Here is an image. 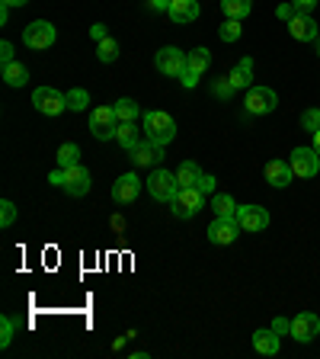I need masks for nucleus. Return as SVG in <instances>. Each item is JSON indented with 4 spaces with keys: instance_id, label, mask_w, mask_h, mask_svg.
<instances>
[{
    "instance_id": "nucleus-39",
    "label": "nucleus",
    "mask_w": 320,
    "mask_h": 359,
    "mask_svg": "<svg viewBox=\"0 0 320 359\" xmlns=\"http://www.w3.org/2000/svg\"><path fill=\"white\" fill-rule=\"evenodd\" d=\"M295 13H298V10L291 7V4H282V7L276 10V16H279V20H285V22H288V20H291V16H295Z\"/></svg>"
},
{
    "instance_id": "nucleus-17",
    "label": "nucleus",
    "mask_w": 320,
    "mask_h": 359,
    "mask_svg": "<svg viewBox=\"0 0 320 359\" xmlns=\"http://www.w3.org/2000/svg\"><path fill=\"white\" fill-rule=\"evenodd\" d=\"M164 161V148L154 142H138L132 148V164L134 167H151V164H160Z\"/></svg>"
},
{
    "instance_id": "nucleus-36",
    "label": "nucleus",
    "mask_w": 320,
    "mask_h": 359,
    "mask_svg": "<svg viewBox=\"0 0 320 359\" xmlns=\"http://www.w3.org/2000/svg\"><path fill=\"white\" fill-rule=\"evenodd\" d=\"M317 4H320V0H291V7L298 10V13H311Z\"/></svg>"
},
{
    "instance_id": "nucleus-4",
    "label": "nucleus",
    "mask_w": 320,
    "mask_h": 359,
    "mask_svg": "<svg viewBox=\"0 0 320 359\" xmlns=\"http://www.w3.org/2000/svg\"><path fill=\"white\" fill-rule=\"evenodd\" d=\"M211 65V52L209 48H193V52H186V67H183V74H179V81H183V87H195L199 83V77L209 71Z\"/></svg>"
},
{
    "instance_id": "nucleus-37",
    "label": "nucleus",
    "mask_w": 320,
    "mask_h": 359,
    "mask_svg": "<svg viewBox=\"0 0 320 359\" xmlns=\"http://www.w3.org/2000/svg\"><path fill=\"white\" fill-rule=\"evenodd\" d=\"M272 330H276L279 337H282V334H291V321H285V318H276V321H272Z\"/></svg>"
},
{
    "instance_id": "nucleus-43",
    "label": "nucleus",
    "mask_w": 320,
    "mask_h": 359,
    "mask_svg": "<svg viewBox=\"0 0 320 359\" xmlns=\"http://www.w3.org/2000/svg\"><path fill=\"white\" fill-rule=\"evenodd\" d=\"M151 10H170V0H151Z\"/></svg>"
},
{
    "instance_id": "nucleus-28",
    "label": "nucleus",
    "mask_w": 320,
    "mask_h": 359,
    "mask_svg": "<svg viewBox=\"0 0 320 359\" xmlns=\"http://www.w3.org/2000/svg\"><path fill=\"white\" fill-rule=\"evenodd\" d=\"M112 109H116L119 122H134V119H138V103H134V100H128V97H122L119 103L112 106Z\"/></svg>"
},
{
    "instance_id": "nucleus-19",
    "label": "nucleus",
    "mask_w": 320,
    "mask_h": 359,
    "mask_svg": "<svg viewBox=\"0 0 320 359\" xmlns=\"http://www.w3.org/2000/svg\"><path fill=\"white\" fill-rule=\"evenodd\" d=\"M295 180V170H291V164H285V161H269L266 164V183L276 189H285Z\"/></svg>"
},
{
    "instance_id": "nucleus-20",
    "label": "nucleus",
    "mask_w": 320,
    "mask_h": 359,
    "mask_svg": "<svg viewBox=\"0 0 320 359\" xmlns=\"http://www.w3.org/2000/svg\"><path fill=\"white\" fill-rule=\"evenodd\" d=\"M279 346H282V340H279V334L272 327H269V330L263 327V330H256V334H253V350L263 353V356H276Z\"/></svg>"
},
{
    "instance_id": "nucleus-38",
    "label": "nucleus",
    "mask_w": 320,
    "mask_h": 359,
    "mask_svg": "<svg viewBox=\"0 0 320 359\" xmlns=\"http://www.w3.org/2000/svg\"><path fill=\"white\" fill-rule=\"evenodd\" d=\"M199 189H202V193H211V189H215V177H211V173H202Z\"/></svg>"
},
{
    "instance_id": "nucleus-24",
    "label": "nucleus",
    "mask_w": 320,
    "mask_h": 359,
    "mask_svg": "<svg viewBox=\"0 0 320 359\" xmlns=\"http://www.w3.org/2000/svg\"><path fill=\"white\" fill-rule=\"evenodd\" d=\"M138 132H141V128L134 126V122H119V132H116V142H119L125 151H132L134 144H138Z\"/></svg>"
},
{
    "instance_id": "nucleus-25",
    "label": "nucleus",
    "mask_w": 320,
    "mask_h": 359,
    "mask_svg": "<svg viewBox=\"0 0 320 359\" xmlns=\"http://www.w3.org/2000/svg\"><path fill=\"white\" fill-rule=\"evenodd\" d=\"M4 81L10 83V87H22V83L29 81V71H26V65H20V61H13V65L4 67Z\"/></svg>"
},
{
    "instance_id": "nucleus-41",
    "label": "nucleus",
    "mask_w": 320,
    "mask_h": 359,
    "mask_svg": "<svg viewBox=\"0 0 320 359\" xmlns=\"http://www.w3.org/2000/svg\"><path fill=\"white\" fill-rule=\"evenodd\" d=\"M48 183H52V187H64V170H61V167L58 170H52L48 173Z\"/></svg>"
},
{
    "instance_id": "nucleus-3",
    "label": "nucleus",
    "mask_w": 320,
    "mask_h": 359,
    "mask_svg": "<svg viewBox=\"0 0 320 359\" xmlns=\"http://www.w3.org/2000/svg\"><path fill=\"white\" fill-rule=\"evenodd\" d=\"M170 209L176 218H193L205 209V193L199 187H189V189H179L176 199L170 202Z\"/></svg>"
},
{
    "instance_id": "nucleus-15",
    "label": "nucleus",
    "mask_w": 320,
    "mask_h": 359,
    "mask_svg": "<svg viewBox=\"0 0 320 359\" xmlns=\"http://www.w3.org/2000/svg\"><path fill=\"white\" fill-rule=\"evenodd\" d=\"M64 189L67 196H74V199H81V196H87L90 193V170L87 167H81V164H74V167H67L64 170Z\"/></svg>"
},
{
    "instance_id": "nucleus-26",
    "label": "nucleus",
    "mask_w": 320,
    "mask_h": 359,
    "mask_svg": "<svg viewBox=\"0 0 320 359\" xmlns=\"http://www.w3.org/2000/svg\"><path fill=\"white\" fill-rule=\"evenodd\" d=\"M74 164H81V148H77L74 142L61 144L58 148V167L61 170H67V167H74Z\"/></svg>"
},
{
    "instance_id": "nucleus-13",
    "label": "nucleus",
    "mask_w": 320,
    "mask_h": 359,
    "mask_svg": "<svg viewBox=\"0 0 320 359\" xmlns=\"http://www.w3.org/2000/svg\"><path fill=\"white\" fill-rule=\"evenodd\" d=\"M288 32H291V39H298V42H317L320 39V26L311 13H295L291 16Z\"/></svg>"
},
{
    "instance_id": "nucleus-23",
    "label": "nucleus",
    "mask_w": 320,
    "mask_h": 359,
    "mask_svg": "<svg viewBox=\"0 0 320 359\" xmlns=\"http://www.w3.org/2000/svg\"><path fill=\"white\" fill-rule=\"evenodd\" d=\"M221 10L228 20H244L253 10V0H221Z\"/></svg>"
},
{
    "instance_id": "nucleus-1",
    "label": "nucleus",
    "mask_w": 320,
    "mask_h": 359,
    "mask_svg": "<svg viewBox=\"0 0 320 359\" xmlns=\"http://www.w3.org/2000/svg\"><path fill=\"white\" fill-rule=\"evenodd\" d=\"M141 132L148 135V142H154V144H160V148H167V144L176 138V122H173L170 112L151 109V112H144Z\"/></svg>"
},
{
    "instance_id": "nucleus-44",
    "label": "nucleus",
    "mask_w": 320,
    "mask_h": 359,
    "mask_svg": "<svg viewBox=\"0 0 320 359\" xmlns=\"http://www.w3.org/2000/svg\"><path fill=\"white\" fill-rule=\"evenodd\" d=\"M0 4H4V7H26L29 0H0Z\"/></svg>"
},
{
    "instance_id": "nucleus-10",
    "label": "nucleus",
    "mask_w": 320,
    "mask_h": 359,
    "mask_svg": "<svg viewBox=\"0 0 320 359\" xmlns=\"http://www.w3.org/2000/svg\"><path fill=\"white\" fill-rule=\"evenodd\" d=\"M288 164H291V170H295V177L311 180V177H317V170H320V154L314 148H295L288 157Z\"/></svg>"
},
{
    "instance_id": "nucleus-12",
    "label": "nucleus",
    "mask_w": 320,
    "mask_h": 359,
    "mask_svg": "<svg viewBox=\"0 0 320 359\" xmlns=\"http://www.w3.org/2000/svg\"><path fill=\"white\" fill-rule=\"evenodd\" d=\"M237 222L244 231L256 234V231H266L269 228V212L263 205H237Z\"/></svg>"
},
{
    "instance_id": "nucleus-11",
    "label": "nucleus",
    "mask_w": 320,
    "mask_h": 359,
    "mask_svg": "<svg viewBox=\"0 0 320 359\" xmlns=\"http://www.w3.org/2000/svg\"><path fill=\"white\" fill-rule=\"evenodd\" d=\"M157 71L167 77H179L183 74V67H186V52H179L176 45H167V48H160L154 58Z\"/></svg>"
},
{
    "instance_id": "nucleus-45",
    "label": "nucleus",
    "mask_w": 320,
    "mask_h": 359,
    "mask_svg": "<svg viewBox=\"0 0 320 359\" xmlns=\"http://www.w3.org/2000/svg\"><path fill=\"white\" fill-rule=\"evenodd\" d=\"M112 228H116V231H125V222H122L119 215H112Z\"/></svg>"
},
{
    "instance_id": "nucleus-32",
    "label": "nucleus",
    "mask_w": 320,
    "mask_h": 359,
    "mask_svg": "<svg viewBox=\"0 0 320 359\" xmlns=\"http://www.w3.org/2000/svg\"><path fill=\"white\" fill-rule=\"evenodd\" d=\"M16 222V205L10 199L0 202V228H10V224Z\"/></svg>"
},
{
    "instance_id": "nucleus-18",
    "label": "nucleus",
    "mask_w": 320,
    "mask_h": 359,
    "mask_svg": "<svg viewBox=\"0 0 320 359\" xmlns=\"http://www.w3.org/2000/svg\"><path fill=\"white\" fill-rule=\"evenodd\" d=\"M199 13H202L199 0H170V10H167V16L173 22H195Z\"/></svg>"
},
{
    "instance_id": "nucleus-29",
    "label": "nucleus",
    "mask_w": 320,
    "mask_h": 359,
    "mask_svg": "<svg viewBox=\"0 0 320 359\" xmlns=\"http://www.w3.org/2000/svg\"><path fill=\"white\" fill-rule=\"evenodd\" d=\"M97 55H99V61H103V65H112V61L119 58V42H116V39H109V36H106L103 42L97 45Z\"/></svg>"
},
{
    "instance_id": "nucleus-16",
    "label": "nucleus",
    "mask_w": 320,
    "mask_h": 359,
    "mask_svg": "<svg viewBox=\"0 0 320 359\" xmlns=\"http://www.w3.org/2000/svg\"><path fill=\"white\" fill-rule=\"evenodd\" d=\"M138 196H141V180H138V173H122V177L112 183V199L119 202V205L134 202Z\"/></svg>"
},
{
    "instance_id": "nucleus-21",
    "label": "nucleus",
    "mask_w": 320,
    "mask_h": 359,
    "mask_svg": "<svg viewBox=\"0 0 320 359\" xmlns=\"http://www.w3.org/2000/svg\"><path fill=\"white\" fill-rule=\"evenodd\" d=\"M234 90H250V81H253V58H240V65L228 74Z\"/></svg>"
},
{
    "instance_id": "nucleus-31",
    "label": "nucleus",
    "mask_w": 320,
    "mask_h": 359,
    "mask_svg": "<svg viewBox=\"0 0 320 359\" xmlns=\"http://www.w3.org/2000/svg\"><path fill=\"white\" fill-rule=\"evenodd\" d=\"M13 334H16V321L4 314V318H0V346H10V344H13Z\"/></svg>"
},
{
    "instance_id": "nucleus-30",
    "label": "nucleus",
    "mask_w": 320,
    "mask_h": 359,
    "mask_svg": "<svg viewBox=\"0 0 320 359\" xmlns=\"http://www.w3.org/2000/svg\"><path fill=\"white\" fill-rule=\"evenodd\" d=\"M240 32H244V26H240V20H224V26L218 29V36H221V42H237Z\"/></svg>"
},
{
    "instance_id": "nucleus-6",
    "label": "nucleus",
    "mask_w": 320,
    "mask_h": 359,
    "mask_svg": "<svg viewBox=\"0 0 320 359\" xmlns=\"http://www.w3.org/2000/svg\"><path fill=\"white\" fill-rule=\"evenodd\" d=\"M244 106H246L250 116H269V112H276L279 97H276V90L272 87H250L246 90Z\"/></svg>"
},
{
    "instance_id": "nucleus-5",
    "label": "nucleus",
    "mask_w": 320,
    "mask_h": 359,
    "mask_svg": "<svg viewBox=\"0 0 320 359\" xmlns=\"http://www.w3.org/2000/svg\"><path fill=\"white\" fill-rule=\"evenodd\" d=\"M148 193L154 196L157 202H173L179 193V183L170 170H160V167H157L154 173H148Z\"/></svg>"
},
{
    "instance_id": "nucleus-47",
    "label": "nucleus",
    "mask_w": 320,
    "mask_h": 359,
    "mask_svg": "<svg viewBox=\"0 0 320 359\" xmlns=\"http://www.w3.org/2000/svg\"><path fill=\"white\" fill-rule=\"evenodd\" d=\"M317 58H320V39H317Z\"/></svg>"
},
{
    "instance_id": "nucleus-7",
    "label": "nucleus",
    "mask_w": 320,
    "mask_h": 359,
    "mask_svg": "<svg viewBox=\"0 0 320 359\" xmlns=\"http://www.w3.org/2000/svg\"><path fill=\"white\" fill-rule=\"evenodd\" d=\"M240 231H244V228H240L237 215H215V222L209 224V231H205V234H209L211 244L224 247V244H234Z\"/></svg>"
},
{
    "instance_id": "nucleus-2",
    "label": "nucleus",
    "mask_w": 320,
    "mask_h": 359,
    "mask_svg": "<svg viewBox=\"0 0 320 359\" xmlns=\"http://www.w3.org/2000/svg\"><path fill=\"white\" fill-rule=\"evenodd\" d=\"M90 132H93V138H99V142L116 138V132H119V116H116V109H112V106H97V109L90 112Z\"/></svg>"
},
{
    "instance_id": "nucleus-27",
    "label": "nucleus",
    "mask_w": 320,
    "mask_h": 359,
    "mask_svg": "<svg viewBox=\"0 0 320 359\" xmlns=\"http://www.w3.org/2000/svg\"><path fill=\"white\" fill-rule=\"evenodd\" d=\"M211 209H215V215H237V202H234V196L218 193L211 199Z\"/></svg>"
},
{
    "instance_id": "nucleus-46",
    "label": "nucleus",
    "mask_w": 320,
    "mask_h": 359,
    "mask_svg": "<svg viewBox=\"0 0 320 359\" xmlns=\"http://www.w3.org/2000/svg\"><path fill=\"white\" fill-rule=\"evenodd\" d=\"M314 151H317V154H320V128H317V132H314Z\"/></svg>"
},
{
    "instance_id": "nucleus-14",
    "label": "nucleus",
    "mask_w": 320,
    "mask_h": 359,
    "mask_svg": "<svg viewBox=\"0 0 320 359\" xmlns=\"http://www.w3.org/2000/svg\"><path fill=\"white\" fill-rule=\"evenodd\" d=\"M317 334H320V318L317 314L301 311L298 318H291V337H295L298 344H311Z\"/></svg>"
},
{
    "instance_id": "nucleus-35",
    "label": "nucleus",
    "mask_w": 320,
    "mask_h": 359,
    "mask_svg": "<svg viewBox=\"0 0 320 359\" xmlns=\"http://www.w3.org/2000/svg\"><path fill=\"white\" fill-rule=\"evenodd\" d=\"M0 61H4V67H7V65H13V45H10V42H0Z\"/></svg>"
},
{
    "instance_id": "nucleus-22",
    "label": "nucleus",
    "mask_w": 320,
    "mask_h": 359,
    "mask_svg": "<svg viewBox=\"0 0 320 359\" xmlns=\"http://www.w3.org/2000/svg\"><path fill=\"white\" fill-rule=\"evenodd\" d=\"M199 180H202V170H199V164H195V161H183V164H179V170H176L179 189L199 187Z\"/></svg>"
},
{
    "instance_id": "nucleus-34",
    "label": "nucleus",
    "mask_w": 320,
    "mask_h": 359,
    "mask_svg": "<svg viewBox=\"0 0 320 359\" xmlns=\"http://www.w3.org/2000/svg\"><path fill=\"white\" fill-rule=\"evenodd\" d=\"M67 106H71V109H83V106H87V90H71V93H67Z\"/></svg>"
},
{
    "instance_id": "nucleus-33",
    "label": "nucleus",
    "mask_w": 320,
    "mask_h": 359,
    "mask_svg": "<svg viewBox=\"0 0 320 359\" xmlns=\"http://www.w3.org/2000/svg\"><path fill=\"white\" fill-rule=\"evenodd\" d=\"M301 128H305V132H317L320 128V109H307L305 116H301Z\"/></svg>"
},
{
    "instance_id": "nucleus-9",
    "label": "nucleus",
    "mask_w": 320,
    "mask_h": 359,
    "mask_svg": "<svg viewBox=\"0 0 320 359\" xmlns=\"http://www.w3.org/2000/svg\"><path fill=\"white\" fill-rule=\"evenodd\" d=\"M55 39H58V32H55L52 22H45V20H36V22H29V26L22 29V42L29 45V48H36V52L52 48Z\"/></svg>"
},
{
    "instance_id": "nucleus-40",
    "label": "nucleus",
    "mask_w": 320,
    "mask_h": 359,
    "mask_svg": "<svg viewBox=\"0 0 320 359\" xmlns=\"http://www.w3.org/2000/svg\"><path fill=\"white\" fill-rule=\"evenodd\" d=\"M90 39H93V42H103V39H106V26H103V22L90 26Z\"/></svg>"
},
{
    "instance_id": "nucleus-42",
    "label": "nucleus",
    "mask_w": 320,
    "mask_h": 359,
    "mask_svg": "<svg viewBox=\"0 0 320 359\" xmlns=\"http://www.w3.org/2000/svg\"><path fill=\"white\" fill-rule=\"evenodd\" d=\"M215 93H218V97H231V93H234L231 81H224V83H215Z\"/></svg>"
},
{
    "instance_id": "nucleus-8",
    "label": "nucleus",
    "mask_w": 320,
    "mask_h": 359,
    "mask_svg": "<svg viewBox=\"0 0 320 359\" xmlns=\"http://www.w3.org/2000/svg\"><path fill=\"white\" fill-rule=\"evenodd\" d=\"M32 106H36L42 116H61V112L67 109V93H61V90H55V87H39L36 93H32Z\"/></svg>"
}]
</instances>
